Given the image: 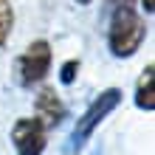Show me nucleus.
I'll use <instances>...</instances> for the list:
<instances>
[{"mask_svg":"<svg viewBox=\"0 0 155 155\" xmlns=\"http://www.w3.org/2000/svg\"><path fill=\"white\" fill-rule=\"evenodd\" d=\"M147 40V23L133 8V3H116L110 23H107V51L116 59H130L141 51Z\"/></svg>","mask_w":155,"mask_h":155,"instance_id":"nucleus-1","label":"nucleus"},{"mask_svg":"<svg viewBox=\"0 0 155 155\" xmlns=\"http://www.w3.org/2000/svg\"><path fill=\"white\" fill-rule=\"evenodd\" d=\"M121 90L118 87H107V90H102L93 102L87 104V110L82 113L79 118H76V124H74V130H71V135H68V144H65V152H71V155H76L85 144L93 138V133L102 127V121L107 116H110L118 104H121Z\"/></svg>","mask_w":155,"mask_h":155,"instance_id":"nucleus-2","label":"nucleus"},{"mask_svg":"<svg viewBox=\"0 0 155 155\" xmlns=\"http://www.w3.org/2000/svg\"><path fill=\"white\" fill-rule=\"evenodd\" d=\"M54 51L48 40H34L20 57L14 59V79L20 87H34L51 74Z\"/></svg>","mask_w":155,"mask_h":155,"instance_id":"nucleus-3","label":"nucleus"},{"mask_svg":"<svg viewBox=\"0 0 155 155\" xmlns=\"http://www.w3.org/2000/svg\"><path fill=\"white\" fill-rule=\"evenodd\" d=\"M12 144L17 155H42L48 147V127L40 118H17L12 127Z\"/></svg>","mask_w":155,"mask_h":155,"instance_id":"nucleus-4","label":"nucleus"},{"mask_svg":"<svg viewBox=\"0 0 155 155\" xmlns=\"http://www.w3.org/2000/svg\"><path fill=\"white\" fill-rule=\"evenodd\" d=\"M65 104H62V99L57 93V87H42L37 96H34V116L40 118V121L48 127H59L65 121Z\"/></svg>","mask_w":155,"mask_h":155,"instance_id":"nucleus-5","label":"nucleus"},{"mask_svg":"<svg viewBox=\"0 0 155 155\" xmlns=\"http://www.w3.org/2000/svg\"><path fill=\"white\" fill-rule=\"evenodd\" d=\"M135 107L144 110V113L155 110V65H152V62L144 68L138 85H135Z\"/></svg>","mask_w":155,"mask_h":155,"instance_id":"nucleus-6","label":"nucleus"},{"mask_svg":"<svg viewBox=\"0 0 155 155\" xmlns=\"http://www.w3.org/2000/svg\"><path fill=\"white\" fill-rule=\"evenodd\" d=\"M12 28H14V8L8 6V0H0V48H6Z\"/></svg>","mask_w":155,"mask_h":155,"instance_id":"nucleus-7","label":"nucleus"},{"mask_svg":"<svg viewBox=\"0 0 155 155\" xmlns=\"http://www.w3.org/2000/svg\"><path fill=\"white\" fill-rule=\"evenodd\" d=\"M79 59H68V62H62V68H59V82L62 85H74L76 76H79Z\"/></svg>","mask_w":155,"mask_h":155,"instance_id":"nucleus-8","label":"nucleus"},{"mask_svg":"<svg viewBox=\"0 0 155 155\" xmlns=\"http://www.w3.org/2000/svg\"><path fill=\"white\" fill-rule=\"evenodd\" d=\"M141 8H144L147 14H152V12H155V0H141Z\"/></svg>","mask_w":155,"mask_h":155,"instance_id":"nucleus-9","label":"nucleus"},{"mask_svg":"<svg viewBox=\"0 0 155 155\" xmlns=\"http://www.w3.org/2000/svg\"><path fill=\"white\" fill-rule=\"evenodd\" d=\"M87 155H104V150H102V147H93V150H90Z\"/></svg>","mask_w":155,"mask_h":155,"instance_id":"nucleus-10","label":"nucleus"},{"mask_svg":"<svg viewBox=\"0 0 155 155\" xmlns=\"http://www.w3.org/2000/svg\"><path fill=\"white\" fill-rule=\"evenodd\" d=\"M74 3H79V6H90L93 0H74Z\"/></svg>","mask_w":155,"mask_h":155,"instance_id":"nucleus-11","label":"nucleus"},{"mask_svg":"<svg viewBox=\"0 0 155 155\" xmlns=\"http://www.w3.org/2000/svg\"><path fill=\"white\" fill-rule=\"evenodd\" d=\"M113 3H133V0H113Z\"/></svg>","mask_w":155,"mask_h":155,"instance_id":"nucleus-12","label":"nucleus"}]
</instances>
